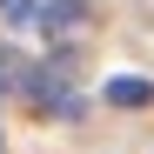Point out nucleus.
Masks as SVG:
<instances>
[{
  "label": "nucleus",
  "mask_w": 154,
  "mask_h": 154,
  "mask_svg": "<svg viewBox=\"0 0 154 154\" xmlns=\"http://www.w3.org/2000/svg\"><path fill=\"white\" fill-rule=\"evenodd\" d=\"M40 0H0V20H34Z\"/></svg>",
  "instance_id": "nucleus-4"
},
{
  "label": "nucleus",
  "mask_w": 154,
  "mask_h": 154,
  "mask_svg": "<svg viewBox=\"0 0 154 154\" xmlns=\"http://www.w3.org/2000/svg\"><path fill=\"white\" fill-rule=\"evenodd\" d=\"M154 100V81H141V74H114L107 81V107H147Z\"/></svg>",
  "instance_id": "nucleus-1"
},
{
  "label": "nucleus",
  "mask_w": 154,
  "mask_h": 154,
  "mask_svg": "<svg viewBox=\"0 0 154 154\" xmlns=\"http://www.w3.org/2000/svg\"><path fill=\"white\" fill-rule=\"evenodd\" d=\"M34 20H40L47 34H67L74 20H81V0H40V14H34Z\"/></svg>",
  "instance_id": "nucleus-2"
},
{
  "label": "nucleus",
  "mask_w": 154,
  "mask_h": 154,
  "mask_svg": "<svg viewBox=\"0 0 154 154\" xmlns=\"http://www.w3.org/2000/svg\"><path fill=\"white\" fill-rule=\"evenodd\" d=\"M27 87V60L20 54H0V94H20Z\"/></svg>",
  "instance_id": "nucleus-3"
}]
</instances>
